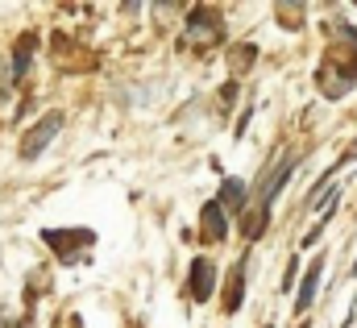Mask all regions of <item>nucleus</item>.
<instances>
[{
    "label": "nucleus",
    "mask_w": 357,
    "mask_h": 328,
    "mask_svg": "<svg viewBox=\"0 0 357 328\" xmlns=\"http://www.w3.org/2000/svg\"><path fill=\"white\" fill-rule=\"evenodd\" d=\"M199 233H204V241H225V233H229V225H225V204L220 200H212V204H204V212H199Z\"/></svg>",
    "instance_id": "obj_4"
},
{
    "label": "nucleus",
    "mask_w": 357,
    "mask_h": 328,
    "mask_svg": "<svg viewBox=\"0 0 357 328\" xmlns=\"http://www.w3.org/2000/svg\"><path fill=\"white\" fill-rule=\"evenodd\" d=\"M345 158H357V142H354V150H349V154H345Z\"/></svg>",
    "instance_id": "obj_9"
},
{
    "label": "nucleus",
    "mask_w": 357,
    "mask_h": 328,
    "mask_svg": "<svg viewBox=\"0 0 357 328\" xmlns=\"http://www.w3.org/2000/svg\"><path fill=\"white\" fill-rule=\"evenodd\" d=\"M241 278H245V266H237V270H233V287H241ZM225 308H229V312H237V308H241V291H233V295L225 299Z\"/></svg>",
    "instance_id": "obj_8"
},
{
    "label": "nucleus",
    "mask_w": 357,
    "mask_h": 328,
    "mask_svg": "<svg viewBox=\"0 0 357 328\" xmlns=\"http://www.w3.org/2000/svg\"><path fill=\"white\" fill-rule=\"evenodd\" d=\"M212 291H216V266L208 258H195L191 262V299L204 304V299H212Z\"/></svg>",
    "instance_id": "obj_3"
},
{
    "label": "nucleus",
    "mask_w": 357,
    "mask_h": 328,
    "mask_svg": "<svg viewBox=\"0 0 357 328\" xmlns=\"http://www.w3.org/2000/svg\"><path fill=\"white\" fill-rule=\"evenodd\" d=\"M220 38V13H208V8H195L187 29H183V46H212Z\"/></svg>",
    "instance_id": "obj_2"
},
{
    "label": "nucleus",
    "mask_w": 357,
    "mask_h": 328,
    "mask_svg": "<svg viewBox=\"0 0 357 328\" xmlns=\"http://www.w3.org/2000/svg\"><path fill=\"white\" fill-rule=\"evenodd\" d=\"M29 50H33V33H25V38L17 42V59H13V75H21V71H25V63H29Z\"/></svg>",
    "instance_id": "obj_7"
},
{
    "label": "nucleus",
    "mask_w": 357,
    "mask_h": 328,
    "mask_svg": "<svg viewBox=\"0 0 357 328\" xmlns=\"http://www.w3.org/2000/svg\"><path fill=\"white\" fill-rule=\"evenodd\" d=\"M59 129H63V112H46V117H42V121L21 137V158H25V163H33V158H38V154L59 137Z\"/></svg>",
    "instance_id": "obj_1"
},
{
    "label": "nucleus",
    "mask_w": 357,
    "mask_h": 328,
    "mask_svg": "<svg viewBox=\"0 0 357 328\" xmlns=\"http://www.w3.org/2000/svg\"><path fill=\"white\" fill-rule=\"evenodd\" d=\"M245 200H250L245 183H241V179H229L225 191H220V204H229V208H245Z\"/></svg>",
    "instance_id": "obj_6"
},
{
    "label": "nucleus",
    "mask_w": 357,
    "mask_h": 328,
    "mask_svg": "<svg viewBox=\"0 0 357 328\" xmlns=\"http://www.w3.org/2000/svg\"><path fill=\"white\" fill-rule=\"evenodd\" d=\"M320 270H324V262L316 258V262H312V270H307V274H303V283H299V299H295V312H299V316H303V312L312 308V299H316V287H320Z\"/></svg>",
    "instance_id": "obj_5"
}]
</instances>
